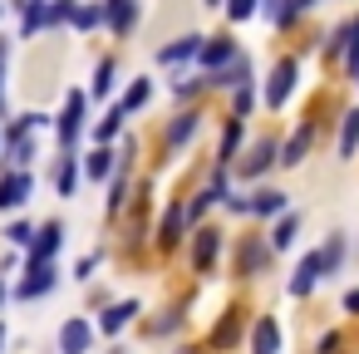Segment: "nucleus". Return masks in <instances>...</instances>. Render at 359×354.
<instances>
[{"label": "nucleus", "instance_id": "1", "mask_svg": "<svg viewBox=\"0 0 359 354\" xmlns=\"http://www.w3.org/2000/svg\"><path fill=\"white\" fill-rule=\"evenodd\" d=\"M295 74H300V69H295V60H280V64L271 69V84H266V104H271V109H280V104L290 99Z\"/></svg>", "mask_w": 359, "mask_h": 354}, {"label": "nucleus", "instance_id": "2", "mask_svg": "<svg viewBox=\"0 0 359 354\" xmlns=\"http://www.w3.org/2000/svg\"><path fill=\"white\" fill-rule=\"evenodd\" d=\"M79 128H84V94H69V99H65V114H60V138H65V148L79 138Z\"/></svg>", "mask_w": 359, "mask_h": 354}, {"label": "nucleus", "instance_id": "3", "mask_svg": "<svg viewBox=\"0 0 359 354\" xmlns=\"http://www.w3.org/2000/svg\"><path fill=\"white\" fill-rule=\"evenodd\" d=\"M320 271H325V256L320 251H310L300 266H295V280H290V295H310L315 290V280H320Z\"/></svg>", "mask_w": 359, "mask_h": 354}, {"label": "nucleus", "instance_id": "4", "mask_svg": "<svg viewBox=\"0 0 359 354\" xmlns=\"http://www.w3.org/2000/svg\"><path fill=\"white\" fill-rule=\"evenodd\" d=\"M30 192H35V177H30V172H11L6 182H0V207L11 212V207H20Z\"/></svg>", "mask_w": 359, "mask_h": 354}, {"label": "nucleus", "instance_id": "5", "mask_svg": "<svg viewBox=\"0 0 359 354\" xmlns=\"http://www.w3.org/2000/svg\"><path fill=\"white\" fill-rule=\"evenodd\" d=\"M251 354H280V325L266 315V320H256V329H251Z\"/></svg>", "mask_w": 359, "mask_h": 354}, {"label": "nucleus", "instance_id": "6", "mask_svg": "<svg viewBox=\"0 0 359 354\" xmlns=\"http://www.w3.org/2000/svg\"><path fill=\"white\" fill-rule=\"evenodd\" d=\"M104 20H109L118 35H128L133 20H138V0H104Z\"/></svg>", "mask_w": 359, "mask_h": 354}, {"label": "nucleus", "instance_id": "7", "mask_svg": "<svg viewBox=\"0 0 359 354\" xmlns=\"http://www.w3.org/2000/svg\"><path fill=\"white\" fill-rule=\"evenodd\" d=\"M271 163H280V148H276L271 138H261V143L251 148V158L241 163V172H246V177H261V172H266Z\"/></svg>", "mask_w": 359, "mask_h": 354}, {"label": "nucleus", "instance_id": "8", "mask_svg": "<svg viewBox=\"0 0 359 354\" xmlns=\"http://www.w3.org/2000/svg\"><path fill=\"white\" fill-rule=\"evenodd\" d=\"M50 285H55V266L50 261H30V275L20 280V295L30 300V295H45Z\"/></svg>", "mask_w": 359, "mask_h": 354}, {"label": "nucleus", "instance_id": "9", "mask_svg": "<svg viewBox=\"0 0 359 354\" xmlns=\"http://www.w3.org/2000/svg\"><path fill=\"white\" fill-rule=\"evenodd\" d=\"M217 246H222V231H197V241H192V266H197V271H212Z\"/></svg>", "mask_w": 359, "mask_h": 354}, {"label": "nucleus", "instance_id": "10", "mask_svg": "<svg viewBox=\"0 0 359 354\" xmlns=\"http://www.w3.org/2000/svg\"><path fill=\"white\" fill-rule=\"evenodd\" d=\"M231 60H236V45H231L226 35L202 45V64H207V69H222V64H231Z\"/></svg>", "mask_w": 359, "mask_h": 354}, {"label": "nucleus", "instance_id": "11", "mask_svg": "<svg viewBox=\"0 0 359 354\" xmlns=\"http://www.w3.org/2000/svg\"><path fill=\"white\" fill-rule=\"evenodd\" d=\"M60 349H65V354H84V349H89V325H84V320H69V325L60 329Z\"/></svg>", "mask_w": 359, "mask_h": 354}, {"label": "nucleus", "instance_id": "12", "mask_svg": "<svg viewBox=\"0 0 359 354\" xmlns=\"http://www.w3.org/2000/svg\"><path fill=\"white\" fill-rule=\"evenodd\" d=\"M192 55H202V35H187V40H177V45H168L158 60L163 64H182V60H192Z\"/></svg>", "mask_w": 359, "mask_h": 354}, {"label": "nucleus", "instance_id": "13", "mask_svg": "<svg viewBox=\"0 0 359 354\" xmlns=\"http://www.w3.org/2000/svg\"><path fill=\"white\" fill-rule=\"evenodd\" d=\"M60 236H65V231H60V226L50 222V226H45V231L35 236V246H30V261H50V256L60 251Z\"/></svg>", "mask_w": 359, "mask_h": 354}, {"label": "nucleus", "instance_id": "14", "mask_svg": "<svg viewBox=\"0 0 359 354\" xmlns=\"http://www.w3.org/2000/svg\"><path fill=\"white\" fill-rule=\"evenodd\" d=\"M182 226H187V207H172V212L163 217V236H158V241H163V246H177V241H182Z\"/></svg>", "mask_w": 359, "mask_h": 354}, {"label": "nucleus", "instance_id": "15", "mask_svg": "<svg viewBox=\"0 0 359 354\" xmlns=\"http://www.w3.org/2000/svg\"><path fill=\"white\" fill-rule=\"evenodd\" d=\"M354 148H359V109L344 114V128H339V158H354Z\"/></svg>", "mask_w": 359, "mask_h": 354}, {"label": "nucleus", "instance_id": "16", "mask_svg": "<svg viewBox=\"0 0 359 354\" xmlns=\"http://www.w3.org/2000/svg\"><path fill=\"white\" fill-rule=\"evenodd\" d=\"M133 315H138V305H133V300H123V305H114V310H109L99 325H104V334H118V329H123Z\"/></svg>", "mask_w": 359, "mask_h": 354}, {"label": "nucleus", "instance_id": "17", "mask_svg": "<svg viewBox=\"0 0 359 354\" xmlns=\"http://www.w3.org/2000/svg\"><path fill=\"white\" fill-rule=\"evenodd\" d=\"M251 212H261V217H276V212H285V192H256L251 197Z\"/></svg>", "mask_w": 359, "mask_h": 354}, {"label": "nucleus", "instance_id": "18", "mask_svg": "<svg viewBox=\"0 0 359 354\" xmlns=\"http://www.w3.org/2000/svg\"><path fill=\"white\" fill-rule=\"evenodd\" d=\"M305 148H310V128H300V133H295V138L280 148V163H285V168H295V163L305 158Z\"/></svg>", "mask_w": 359, "mask_h": 354}, {"label": "nucleus", "instance_id": "19", "mask_svg": "<svg viewBox=\"0 0 359 354\" xmlns=\"http://www.w3.org/2000/svg\"><path fill=\"white\" fill-rule=\"evenodd\" d=\"M261 261H266V246H261V241H246L236 266H241V275H256V271H261Z\"/></svg>", "mask_w": 359, "mask_h": 354}, {"label": "nucleus", "instance_id": "20", "mask_svg": "<svg viewBox=\"0 0 359 354\" xmlns=\"http://www.w3.org/2000/svg\"><path fill=\"white\" fill-rule=\"evenodd\" d=\"M295 231H300V222H295V217H280V222H276V231H271V246H276V251H285V246L295 241Z\"/></svg>", "mask_w": 359, "mask_h": 354}, {"label": "nucleus", "instance_id": "21", "mask_svg": "<svg viewBox=\"0 0 359 354\" xmlns=\"http://www.w3.org/2000/svg\"><path fill=\"white\" fill-rule=\"evenodd\" d=\"M295 11H300V0H266V15H271L276 25H290Z\"/></svg>", "mask_w": 359, "mask_h": 354}, {"label": "nucleus", "instance_id": "22", "mask_svg": "<svg viewBox=\"0 0 359 354\" xmlns=\"http://www.w3.org/2000/svg\"><path fill=\"white\" fill-rule=\"evenodd\" d=\"M236 148H241V118H231L222 133V168H226V158H236Z\"/></svg>", "mask_w": 359, "mask_h": 354}, {"label": "nucleus", "instance_id": "23", "mask_svg": "<svg viewBox=\"0 0 359 354\" xmlns=\"http://www.w3.org/2000/svg\"><path fill=\"white\" fill-rule=\"evenodd\" d=\"M109 172H114V153H109V143H104L99 153H89V177H99V182H104Z\"/></svg>", "mask_w": 359, "mask_h": 354}, {"label": "nucleus", "instance_id": "24", "mask_svg": "<svg viewBox=\"0 0 359 354\" xmlns=\"http://www.w3.org/2000/svg\"><path fill=\"white\" fill-rule=\"evenodd\" d=\"M114 74H118V69H114V60H104V64H99V74H94V94H99V99H109V94H114Z\"/></svg>", "mask_w": 359, "mask_h": 354}, {"label": "nucleus", "instance_id": "25", "mask_svg": "<svg viewBox=\"0 0 359 354\" xmlns=\"http://www.w3.org/2000/svg\"><path fill=\"white\" fill-rule=\"evenodd\" d=\"M148 99H153V84H148V79H138V84H133V89H128V94H123V109H128V114H133V109H143V104H148Z\"/></svg>", "mask_w": 359, "mask_h": 354}, {"label": "nucleus", "instance_id": "26", "mask_svg": "<svg viewBox=\"0 0 359 354\" xmlns=\"http://www.w3.org/2000/svg\"><path fill=\"white\" fill-rule=\"evenodd\" d=\"M123 114H128V109L118 104V109H114V114H109V118L94 128V138H99V143H114V133H118V118H123Z\"/></svg>", "mask_w": 359, "mask_h": 354}, {"label": "nucleus", "instance_id": "27", "mask_svg": "<svg viewBox=\"0 0 359 354\" xmlns=\"http://www.w3.org/2000/svg\"><path fill=\"white\" fill-rule=\"evenodd\" d=\"M192 133H197V114H187V118H177V123H172V133H168V143L177 148V143H182V138H192Z\"/></svg>", "mask_w": 359, "mask_h": 354}, {"label": "nucleus", "instance_id": "28", "mask_svg": "<svg viewBox=\"0 0 359 354\" xmlns=\"http://www.w3.org/2000/svg\"><path fill=\"white\" fill-rule=\"evenodd\" d=\"M74 187H79V172H74V163H65L60 168V197H74Z\"/></svg>", "mask_w": 359, "mask_h": 354}, {"label": "nucleus", "instance_id": "29", "mask_svg": "<svg viewBox=\"0 0 359 354\" xmlns=\"http://www.w3.org/2000/svg\"><path fill=\"white\" fill-rule=\"evenodd\" d=\"M6 236H11L15 246H35V236H40V231H30V222H15V226H11Z\"/></svg>", "mask_w": 359, "mask_h": 354}, {"label": "nucleus", "instance_id": "30", "mask_svg": "<svg viewBox=\"0 0 359 354\" xmlns=\"http://www.w3.org/2000/svg\"><path fill=\"white\" fill-rule=\"evenodd\" d=\"M236 329H241V320H236V310H231V315L217 325V344H231V339H236Z\"/></svg>", "mask_w": 359, "mask_h": 354}, {"label": "nucleus", "instance_id": "31", "mask_svg": "<svg viewBox=\"0 0 359 354\" xmlns=\"http://www.w3.org/2000/svg\"><path fill=\"white\" fill-rule=\"evenodd\" d=\"M79 6H74V0H50V25H60V20H69Z\"/></svg>", "mask_w": 359, "mask_h": 354}, {"label": "nucleus", "instance_id": "32", "mask_svg": "<svg viewBox=\"0 0 359 354\" xmlns=\"http://www.w3.org/2000/svg\"><path fill=\"white\" fill-rule=\"evenodd\" d=\"M320 256H325V271H334V266H339V256H344V236H334V241H330Z\"/></svg>", "mask_w": 359, "mask_h": 354}, {"label": "nucleus", "instance_id": "33", "mask_svg": "<svg viewBox=\"0 0 359 354\" xmlns=\"http://www.w3.org/2000/svg\"><path fill=\"white\" fill-rule=\"evenodd\" d=\"M226 15H231V20H246V15H256V0H226Z\"/></svg>", "mask_w": 359, "mask_h": 354}, {"label": "nucleus", "instance_id": "34", "mask_svg": "<svg viewBox=\"0 0 359 354\" xmlns=\"http://www.w3.org/2000/svg\"><path fill=\"white\" fill-rule=\"evenodd\" d=\"M74 25H79V30L99 25V11H94V6H79V11H74Z\"/></svg>", "mask_w": 359, "mask_h": 354}, {"label": "nucleus", "instance_id": "35", "mask_svg": "<svg viewBox=\"0 0 359 354\" xmlns=\"http://www.w3.org/2000/svg\"><path fill=\"white\" fill-rule=\"evenodd\" d=\"M246 114H251V89L241 84V89H236V118H246Z\"/></svg>", "mask_w": 359, "mask_h": 354}, {"label": "nucleus", "instance_id": "36", "mask_svg": "<svg viewBox=\"0 0 359 354\" xmlns=\"http://www.w3.org/2000/svg\"><path fill=\"white\" fill-rule=\"evenodd\" d=\"M344 310H349V315H359V290H349V295H344Z\"/></svg>", "mask_w": 359, "mask_h": 354}, {"label": "nucleus", "instance_id": "37", "mask_svg": "<svg viewBox=\"0 0 359 354\" xmlns=\"http://www.w3.org/2000/svg\"><path fill=\"white\" fill-rule=\"evenodd\" d=\"M0 344H6V329H0Z\"/></svg>", "mask_w": 359, "mask_h": 354}, {"label": "nucleus", "instance_id": "38", "mask_svg": "<svg viewBox=\"0 0 359 354\" xmlns=\"http://www.w3.org/2000/svg\"><path fill=\"white\" fill-rule=\"evenodd\" d=\"M0 300H6V285H0Z\"/></svg>", "mask_w": 359, "mask_h": 354}, {"label": "nucleus", "instance_id": "39", "mask_svg": "<svg viewBox=\"0 0 359 354\" xmlns=\"http://www.w3.org/2000/svg\"><path fill=\"white\" fill-rule=\"evenodd\" d=\"M207 6H222V0H207Z\"/></svg>", "mask_w": 359, "mask_h": 354}]
</instances>
